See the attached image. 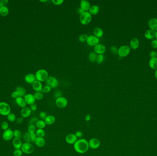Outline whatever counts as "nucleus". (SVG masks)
<instances>
[{
    "instance_id": "nucleus-56",
    "label": "nucleus",
    "mask_w": 157,
    "mask_h": 156,
    "mask_svg": "<svg viewBox=\"0 0 157 156\" xmlns=\"http://www.w3.org/2000/svg\"><path fill=\"white\" fill-rule=\"evenodd\" d=\"M91 118V115L90 114H87L85 117V120L86 121H89Z\"/></svg>"
},
{
    "instance_id": "nucleus-50",
    "label": "nucleus",
    "mask_w": 157,
    "mask_h": 156,
    "mask_svg": "<svg viewBox=\"0 0 157 156\" xmlns=\"http://www.w3.org/2000/svg\"><path fill=\"white\" fill-rule=\"evenodd\" d=\"M23 120H24L23 118L22 117H18V118L16 119V120L15 121V122H16L17 124H21L23 122Z\"/></svg>"
},
{
    "instance_id": "nucleus-30",
    "label": "nucleus",
    "mask_w": 157,
    "mask_h": 156,
    "mask_svg": "<svg viewBox=\"0 0 157 156\" xmlns=\"http://www.w3.org/2000/svg\"><path fill=\"white\" fill-rule=\"evenodd\" d=\"M9 9L6 6H3L0 7V15L2 17H6L8 15Z\"/></svg>"
},
{
    "instance_id": "nucleus-5",
    "label": "nucleus",
    "mask_w": 157,
    "mask_h": 156,
    "mask_svg": "<svg viewBox=\"0 0 157 156\" xmlns=\"http://www.w3.org/2000/svg\"><path fill=\"white\" fill-rule=\"evenodd\" d=\"M130 48L127 45H122L118 48V54L120 57H126L130 52Z\"/></svg>"
},
{
    "instance_id": "nucleus-11",
    "label": "nucleus",
    "mask_w": 157,
    "mask_h": 156,
    "mask_svg": "<svg viewBox=\"0 0 157 156\" xmlns=\"http://www.w3.org/2000/svg\"><path fill=\"white\" fill-rule=\"evenodd\" d=\"M94 51L98 55H103L106 51V47L104 44L99 43L94 46Z\"/></svg>"
},
{
    "instance_id": "nucleus-46",
    "label": "nucleus",
    "mask_w": 157,
    "mask_h": 156,
    "mask_svg": "<svg viewBox=\"0 0 157 156\" xmlns=\"http://www.w3.org/2000/svg\"><path fill=\"white\" fill-rule=\"evenodd\" d=\"M110 51L113 54H117L118 51V48L115 46H112L110 47Z\"/></svg>"
},
{
    "instance_id": "nucleus-10",
    "label": "nucleus",
    "mask_w": 157,
    "mask_h": 156,
    "mask_svg": "<svg viewBox=\"0 0 157 156\" xmlns=\"http://www.w3.org/2000/svg\"><path fill=\"white\" fill-rule=\"evenodd\" d=\"M89 148L92 149H97L101 145V141L99 139L95 138H91L88 141Z\"/></svg>"
},
{
    "instance_id": "nucleus-37",
    "label": "nucleus",
    "mask_w": 157,
    "mask_h": 156,
    "mask_svg": "<svg viewBox=\"0 0 157 156\" xmlns=\"http://www.w3.org/2000/svg\"><path fill=\"white\" fill-rule=\"evenodd\" d=\"M22 132L21 131L19 130H15L13 131V136L14 138H19L20 139L22 137Z\"/></svg>"
},
{
    "instance_id": "nucleus-54",
    "label": "nucleus",
    "mask_w": 157,
    "mask_h": 156,
    "mask_svg": "<svg viewBox=\"0 0 157 156\" xmlns=\"http://www.w3.org/2000/svg\"><path fill=\"white\" fill-rule=\"evenodd\" d=\"M75 135H76V136L78 138H80V139H81L83 135V133L81 131H77L76 132Z\"/></svg>"
},
{
    "instance_id": "nucleus-44",
    "label": "nucleus",
    "mask_w": 157,
    "mask_h": 156,
    "mask_svg": "<svg viewBox=\"0 0 157 156\" xmlns=\"http://www.w3.org/2000/svg\"><path fill=\"white\" fill-rule=\"evenodd\" d=\"M51 2L57 6H59L63 3L64 1V0H52Z\"/></svg>"
},
{
    "instance_id": "nucleus-25",
    "label": "nucleus",
    "mask_w": 157,
    "mask_h": 156,
    "mask_svg": "<svg viewBox=\"0 0 157 156\" xmlns=\"http://www.w3.org/2000/svg\"><path fill=\"white\" fill-rule=\"evenodd\" d=\"M144 36L148 40H152L155 38V31L152 30H147L145 32Z\"/></svg>"
},
{
    "instance_id": "nucleus-13",
    "label": "nucleus",
    "mask_w": 157,
    "mask_h": 156,
    "mask_svg": "<svg viewBox=\"0 0 157 156\" xmlns=\"http://www.w3.org/2000/svg\"><path fill=\"white\" fill-rule=\"evenodd\" d=\"M78 140V138L77 137L76 135L74 133L68 134L65 137L66 142L70 145H74Z\"/></svg>"
},
{
    "instance_id": "nucleus-23",
    "label": "nucleus",
    "mask_w": 157,
    "mask_h": 156,
    "mask_svg": "<svg viewBox=\"0 0 157 156\" xmlns=\"http://www.w3.org/2000/svg\"><path fill=\"white\" fill-rule=\"evenodd\" d=\"M15 101L18 105L20 108H23L26 107L27 104L26 103L25 100L22 97H18L15 99Z\"/></svg>"
},
{
    "instance_id": "nucleus-45",
    "label": "nucleus",
    "mask_w": 157,
    "mask_h": 156,
    "mask_svg": "<svg viewBox=\"0 0 157 156\" xmlns=\"http://www.w3.org/2000/svg\"><path fill=\"white\" fill-rule=\"evenodd\" d=\"M47 116V113L44 111H41L39 114V117L42 120H45V119L46 118Z\"/></svg>"
},
{
    "instance_id": "nucleus-33",
    "label": "nucleus",
    "mask_w": 157,
    "mask_h": 156,
    "mask_svg": "<svg viewBox=\"0 0 157 156\" xmlns=\"http://www.w3.org/2000/svg\"><path fill=\"white\" fill-rule=\"evenodd\" d=\"M36 133L37 136L38 137L44 138L46 135V132L44 129H38L36 130Z\"/></svg>"
},
{
    "instance_id": "nucleus-43",
    "label": "nucleus",
    "mask_w": 157,
    "mask_h": 156,
    "mask_svg": "<svg viewBox=\"0 0 157 156\" xmlns=\"http://www.w3.org/2000/svg\"><path fill=\"white\" fill-rule=\"evenodd\" d=\"M51 89L50 86H47V85H46L44 87H43L42 92L43 93H49L51 92Z\"/></svg>"
},
{
    "instance_id": "nucleus-52",
    "label": "nucleus",
    "mask_w": 157,
    "mask_h": 156,
    "mask_svg": "<svg viewBox=\"0 0 157 156\" xmlns=\"http://www.w3.org/2000/svg\"><path fill=\"white\" fill-rule=\"evenodd\" d=\"M30 109H31L32 111H35L37 109V105L36 103H33V104H32L31 105H30Z\"/></svg>"
},
{
    "instance_id": "nucleus-55",
    "label": "nucleus",
    "mask_w": 157,
    "mask_h": 156,
    "mask_svg": "<svg viewBox=\"0 0 157 156\" xmlns=\"http://www.w3.org/2000/svg\"><path fill=\"white\" fill-rule=\"evenodd\" d=\"M11 97H12L13 98H14V99H16L18 97H19V95L18 93L15 91L14 92H13V93H12Z\"/></svg>"
},
{
    "instance_id": "nucleus-49",
    "label": "nucleus",
    "mask_w": 157,
    "mask_h": 156,
    "mask_svg": "<svg viewBox=\"0 0 157 156\" xmlns=\"http://www.w3.org/2000/svg\"><path fill=\"white\" fill-rule=\"evenodd\" d=\"M62 93L59 90H57L56 91L55 93H54V97L56 99H57L58 98L60 97H62Z\"/></svg>"
},
{
    "instance_id": "nucleus-6",
    "label": "nucleus",
    "mask_w": 157,
    "mask_h": 156,
    "mask_svg": "<svg viewBox=\"0 0 157 156\" xmlns=\"http://www.w3.org/2000/svg\"><path fill=\"white\" fill-rule=\"evenodd\" d=\"M46 84L50 86L51 89H55L59 85V82L57 79L52 76H49L46 81Z\"/></svg>"
},
{
    "instance_id": "nucleus-42",
    "label": "nucleus",
    "mask_w": 157,
    "mask_h": 156,
    "mask_svg": "<svg viewBox=\"0 0 157 156\" xmlns=\"http://www.w3.org/2000/svg\"><path fill=\"white\" fill-rule=\"evenodd\" d=\"M23 152L21 149H15L13 152V155L14 156H22Z\"/></svg>"
},
{
    "instance_id": "nucleus-59",
    "label": "nucleus",
    "mask_w": 157,
    "mask_h": 156,
    "mask_svg": "<svg viewBox=\"0 0 157 156\" xmlns=\"http://www.w3.org/2000/svg\"><path fill=\"white\" fill-rule=\"evenodd\" d=\"M155 77H156V78L157 79V69H156V71H155Z\"/></svg>"
},
{
    "instance_id": "nucleus-60",
    "label": "nucleus",
    "mask_w": 157,
    "mask_h": 156,
    "mask_svg": "<svg viewBox=\"0 0 157 156\" xmlns=\"http://www.w3.org/2000/svg\"><path fill=\"white\" fill-rule=\"evenodd\" d=\"M155 38H156V40H157V31H156V32H155Z\"/></svg>"
},
{
    "instance_id": "nucleus-2",
    "label": "nucleus",
    "mask_w": 157,
    "mask_h": 156,
    "mask_svg": "<svg viewBox=\"0 0 157 156\" xmlns=\"http://www.w3.org/2000/svg\"><path fill=\"white\" fill-rule=\"evenodd\" d=\"M36 80L40 82H43L47 80L49 76V74L47 70L45 69L38 70L35 74Z\"/></svg>"
},
{
    "instance_id": "nucleus-35",
    "label": "nucleus",
    "mask_w": 157,
    "mask_h": 156,
    "mask_svg": "<svg viewBox=\"0 0 157 156\" xmlns=\"http://www.w3.org/2000/svg\"><path fill=\"white\" fill-rule=\"evenodd\" d=\"M36 127L34 124H29L28 127V132L30 134H33L36 133Z\"/></svg>"
},
{
    "instance_id": "nucleus-40",
    "label": "nucleus",
    "mask_w": 157,
    "mask_h": 156,
    "mask_svg": "<svg viewBox=\"0 0 157 156\" xmlns=\"http://www.w3.org/2000/svg\"><path fill=\"white\" fill-rule=\"evenodd\" d=\"M88 36L86 34H82L78 37V40L81 42H85L86 41Z\"/></svg>"
},
{
    "instance_id": "nucleus-47",
    "label": "nucleus",
    "mask_w": 157,
    "mask_h": 156,
    "mask_svg": "<svg viewBox=\"0 0 157 156\" xmlns=\"http://www.w3.org/2000/svg\"><path fill=\"white\" fill-rule=\"evenodd\" d=\"M38 119L37 118L33 117L30 120V124H34L36 125V123L38 121Z\"/></svg>"
},
{
    "instance_id": "nucleus-53",
    "label": "nucleus",
    "mask_w": 157,
    "mask_h": 156,
    "mask_svg": "<svg viewBox=\"0 0 157 156\" xmlns=\"http://www.w3.org/2000/svg\"><path fill=\"white\" fill-rule=\"evenodd\" d=\"M149 55L152 58H157V52L155 51H153L149 54Z\"/></svg>"
},
{
    "instance_id": "nucleus-9",
    "label": "nucleus",
    "mask_w": 157,
    "mask_h": 156,
    "mask_svg": "<svg viewBox=\"0 0 157 156\" xmlns=\"http://www.w3.org/2000/svg\"><path fill=\"white\" fill-rule=\"evenodd\" d=\"M86 43L90 46H95L96 45L99 43V38L96 37L94 35H90L88 36L86 40Z\"/></svg>"
},
{
    "instance_id": "nucleus-32",
    "label": "nucleus",
    "mask_w": 157,
    "mask_h": 156,
    "mask_svg": "<svg viewBox=\"0 0 157 156\" xmlns=\"http://www.w3.org/2000/svg\"><path fill=\"white\" fill-rule=\"evenodd\" d=\"M46 124L44 120H38L36 124V127L39 129H44L46 126Z\"/></svg>"
},
{
    "instance_id": "nucleus-58",
    "label": "nucleus",
    "mask_w": 157,
    "mask_h": 156,
    "mask_svg": "<svg viewBox=\"0 0 157 156\" xmlns=\"http://www.w3.org/2000/svg\"><path fill=\"white\" fill-rule=\"evenodd\" d=\"M78 13H79L80 14H81L82 13H83V12H84V11H83V10L80 7L78 9Z\"/></svg>"
},
{
    "instance_id": "nucleus-8",
    "label": "nucleus",
    "mask_w": 157,
    "mask_h": 156,
    "mask_svg": "<svg viewBox=\"0 0 157 156\" xmlns=\"http://www.w3.org/2000/svg\"><path fill=\"white\" fill-rule=\"evenodd\" d=\"M56 105L60 109L66 108L68 105V101L65 97H61L56 99Z\"/></svg>"
},
{
    "instance_id": "nucleus-26",
    "label": "nucleus",
    "mask_w": 157,
    "mask_h": 156,
    "mask_svg": "<svg viewBox=\"0 0 157 156\" xmlns=\"http://www.w3.org/2000/svg\"><path fill=\"white\" fill-rule=\"evenodd\" d=\"M44 121L47 125H51L55 122V117L52 115H49L47 116Z\"/></svg>"
},
{
    "instance_id": "nucleus-20",
    "label": "nucleus",
    "mask_w": 157,
    "mask_h": 156,
    "mask_svg": "<svg viewBox=\"0 0 157 156\" xmlns=\"http://www.w3.org/2000/svg\"><path fill=\"white\" fill-rule=\"evenodd\" d=\"M24 80L27 83L29 84H33L36 81V79L35 75L30 73L26 75Z\"/></svg>"
},
{
    "instance_id": "nucleus-57",
    "label": "nucleus",
    "mask_w": 157,
    "mask_h": 156,
    "mask_svg": "<svg viewBox=\"0 0 157 156\" xmlns=\"http://www.w3.org/2000/svg\"><path fill=\"white\" fill-rule=\"evenodd\" d=\"M0 2L2 4L3 6H5V5L8 3V0H1V1H0Z\"/></svg>"
},
{
    "instance_id": "nucleus-4",
    "label": "nucleus",
    "mask_w": 157,
    "mask_h": 156,
    "mask_svg": "<svg viewBox=\"0 0 157 156\" xmlns=\"http://www.w3.org/2000/svg\"><path fill=\"white\" fill-rule=\"evenodd\" d=\"M11 107L6 102H0V114L3 116H7L11 113Z\"/></svg>"
},
{
    "instance_id": "nucleus-38",
    "label": "nucleus",
    "mask_w": 157,
    "mask_h": 156,
    "mask_svg": "<svg viewBox=\"0 0 157 156\" xmlns=\"http://www.w3.org/2000/svg\"><path fill=\"white\" fill-rule=\"evenodd\" d=\"M23 138L24 141H25V142L30 143L31 142L30 139V134L29 132H26L24 134Z\"/></svg>"
},
{
    "instance_id": "nucleus-61",
    "label": "nucleus",
    "mask_w": 157,
    "mask_h": 156,
    "mask_svg": "<svg viewBox=\"0 0 157 156\" xmlns=\"http://www.w3.org/2000/svg\"><path fill=\"white\" fill-rule=\"evenodd\" d=\"M40 2H47V0H45V1H41V0H40Z\"/></svg>"
},
{
    "instance_id": "nucleus-1",
    "label": "nucleus",
    "mask_w": 157,
    "mask_h": 156,
    "mask_svg": "<svg viewBox=\"0 0 157 156\" xmlns=\"http://www.w3.org/2000/svg\"><path fill=\"white\" fill-rule=\"evenodd\" d=\"M74 150L77 153L80 154H84L89 149L88 141L84 138L79 139L74 144Z\"/></svg>"
},
{
    "instance_id": "nucleus-19",
    "label": "nucleus",
    "mask_w": 157,
    "mask_h": 156,
    "mask_svg": "<svg viewBox=\"0 0 157 156\" xmlns=\"http://www.w3.org/2000/svg\"><path fill=\"white\" fill-rule=\"evenodd\" d=\"M129 47L133 50H136L139 46V40L137 38H133L129 42Z\"/></svg>"
},
{
    "instance_id": "nucleus-22",
    "label": "nucleus",
    "mask_w": 157,
    "mask_h": 156,
    "mask_svg": "<svg viewBox=\"0 0 157 156\" xmlns=\"http://www.w3.org/2000/svg\"><path fill=\"white\" fill-rule=\"evenodd\" d=\"M34 143L39 148L44 147L46 145V140L43 137H37L36 141H34Z\"/></svg>"
},
{
    "instance_id": "nucleus-12",
    "label": "nucleus",
    "mask_w": 157,
    "mask_h": 156,
    "mask_svg": "<svg viewBox=\"0 0 157 156\" xmlns=\"http://www.w3.org/2000/svg\"><path fill=\"white\" fill-rule=\"evenodd\" d=\"M13 137V131L10 129H8L4 131L2 134V138L5 141H9L12 139Z\"/></svg>"
},
{
    "instance_id": "nucleus-16",
    "label": "nucleus",
    "mask_w": 157,
    "mask_h": 156,
    "mask_svg": "<svg viewBox=\"0 0 157 156\" xmlns=\"http://www.w3.org/2000/svg\"><path fill=\"white\" fill-rule=\"evenodd\" d=\"M148 25L150 30H153L154 31H157V18H151L149 19L148 21Z\"/></svg>"
},
{
    "instance_id": "nucleus-15",
    "label": "nucleus",
    "mask_w": 157,
    "mask_h": 156,
    "mask_svg": "<svg viewBox=\"0 0 157 156\" xmlns=\"http://www.w3.org/2000/svg\"><path fill=\"white\" fill-rule=\"evenodd\" d=\"M32 113V111L29 107H26L22 108L20 111V114L23 118H27L30 117Z\"/></svg>"
},
{
    "instance_id": "nucleus-34",
    "label": "nucleus",
    "mask_w": 157,
    "mask_h": 156,
    "mask_svg": "<svg viewBox=\"0 0 157 156\" xmlns=\"http://www.w3.org/2000/svg\"><path fill=\"white\" fill-rule=\"evenodd\" d=\"M7 119L9 121L11 122H14L16 120V116L15 114L13 113H10L7 115Z\"/></svg>"
},
{
    "instance_id": "nucleus-3",
    "label": "nucleus",
    "mask_w": 157,
    "mask_h": 156,
    "mask_svg": "<svg viewBox=\"0 0 157 156\" xmlns=\"http://www.w3.org/2000/svg\"><path fill=\"white\" fill-rule=\"evenodd\" d=\"M91 20L92 15L89 12H84L80 15V21L83 25H88L91 23Z\"/></svg>"
},
{
    "instance_id": "nucleus-24",
    "label": "nucleus",
    "mask_w": 157,
    "mask_h": 156,
    "mask_svg": "<svg viewBox=\"0 0 157 156\" xmlns=\"http://www.w3.org/2000/svg\"><path fill=\"white\" fill-rule=\"evenodd\" d=\"M94 35L97 38H101L103 35V31L101 28L95 27L93 30Z\"/></svg>"
},
{
    "instance_id": "nucleus-14",
    "label": "nucleus",
    "mask_w": 157,
    "mask_h": 156,
    "mask_svg": "<svg viewBox=\"0 0 157 156\" xmlns=\"http://www.w3.org/2000/svg\"><path fill=\"white\" fill-rule=\"evenodd\" d=\"M24 99L25 100L26 104L30 105L33 103H35V102L36 100L34 95L30 93L26 94L24 96Z\"/></svg>"
},
{
    "instance_id": "nucleus-41",
    "label": "nucleus",
    "mask_w": 157,
    "mask_h": 156,
    "mask_svg": "<svg viewBox=\"0 0 157 156\" xmlns=\"http://www.w3.org/2000/svg\"><path fill=\"white\" fill-rule=\"evenodd\" d=\"M1 128L3 130H4V131L6 130L9 129L8 123L6 121H2V122L1 123Z\"/></svg>"
},
{
    "instance_id": "nucleus-18",
    "label": "nucleus",
    "mask_w": 157,
    "mask_h": 156,
    "mask_svg": "<svg viewBox=\"0 0 157 156\" xmlns=\"http://www.w3.org/2000/svg\"><path fill=\"white\" fill-rule=\"evenodd\" d=\"M32 87L36 92H41L43 89L42 84L41 82L36 80L32 84Z\"/></svg>"
},
{
    "instance_id": "nucleus-17",
    "label": "nucleus",
    "mask_w": 157,
    "mask_h": 156,
    "mask_svg": "<svg viewBox=\"0 0 157 156\" xmlns=\"http://www.w3.org/2000/svg\"><path fill=\"white\" fill-rule=\"evenodd\" d=\"M91 4L89 2L85 0H81L80 3V7L84 12H89L91 7Z\"/></svg>"
},
{
    "instance_id": "nucleus-27",
    "label": "nucleus",
    "mask_w": 157,
    "mask_h": 156,
    "mask_svg": "<svg viewBox=\"0 0 157 156\" xmlns=\"http://www.w3.org/2000/svg\"><path fill=\"white\" fill-rule=\"evenodd\" d=\"M149 65L153 69H157V58H151L149 61Z\"/></svg>"
},
{
    "instance_id": "nucleus-31",
    "label": "nucleus",
    "mask_w": 157,
    "mask_h": 156,
    "mask_svg": "<svg viewBox=\"0 0 157 156\" xmlns=\"http://www.w3.org/2000/svg\"><path fill=\"white\" fill-rule=\"evenodd\" d=\"M98 54H97L95 52H91L88 55V59L92 63H94L96 62Z\"/></svg>"
},
{
    "instance_id": "nucleus-21",
    "label": "nucleus",
    "mask_w": 157,
    "mask_h": 156,
    "mask_svg": "<svg viewBox=\"0 0 157 156\" xmlns=\"http://www.w3.org/2000/svg\"><path fill=\"white\" fill-rule=\"evenodd\" d=\"M12 144L13 147L15 148V149H21L23 143L20 139L14 138L12 141Z\"/></svg>"
},
{
    "instance_id": "nucleus-39",
    "label": "nucleus",
    "mask_w": 157,
    "mask_h": 156,
    "mask_svg": "<svg viewBox=\"0 0 157 156\" xmlns=\"http://www.w3.org/2000/svg\"><path fill=\"white\" fill-rule=\"evenodd\" d=\"M104 59H105V56L103 55H98L96 62L97 63L101 64L103 62Z\"/></svg>"
},
{
    "instance_id": "nucleus-48",
    "label": "nucleus",
    "mask_w": 157,
    "mask_h": 156,
    "mask_svg": "<svg viewBox=\"0 0 157 156\" xmlns=\"http://www.w3.org/2000/svg\"><path fill=\"white\" fill-rule=\"evenodd\" d=\"M151 46L153 48H157V40L154 39L151 42Z\"/></svg>"
},
{
    "instance_id": "nucleus-7",
    "label": "nucleus",
    "mask_w": 157,
    "mask_h": 156,
    "mask_svg": "<svg viewBox=\"0 0 157 156\" xmlns=\"http://www.w3.org/2000/svg\"><path fill=\"white\" fill-rule=\"evenodd\" d=\"M21 149L24 153L30 154H31L34 152V146L31 143L25 142L23 144Z\"/></svg>"
},
{
    "instance_id": "nucleus-36",
    "label": "nucleus",
    "mask_w": 157,
    "mask_h": 156,
    "mask_svg": "<svg viewBox=\"0 0 157 156\" xmlns=\"http://www.w3.org/2000/svg\"><path fill=\"white\" fill-rule=\"evenodd\" d=\"M34 95L36 99L37 100H42L43 99V97H44L43 94L41 92H36V93H34Z\"/></svg>"
},
{
    "instance_id": "nucleus-29",
    "label": "nucleus",
    "mask_w": 157,
    "mask_h": 156,
    "mask_svg": "<svg viewBox=\"0 0 157 156\" xmlns=\"http://www.w3.org/2000/svg\"><path fill=\"white\" fill-rule=\"evenodd\" d=\"M16 91L18 93L19 97H24L26 95V90L22 86H18L16 89Z\"/></svg>"
},
{
    "instance_id": "nucleus-51",
    "label": "nucleus",
    "mask_w": 157,
    "mask_h": 156,
    "mask_svg": "<svg viewBox=\"0 0 157 156\" xmlns=\"http://www.w3.org/2000/svg\"><path fill=\"white\" fill-rule=\"evenodd\" d=\"M30 134V139H31V142H34V141H36V140L37 138V135H36V133H33V134Z\"/></svg>"
},
{
    "instance_id": "nucleus-28",
    "label": "nucleus",
    "mask_w": 157,
    "mask_h": 156,
    "mask_svg": "<svg viewBox=\"0 0 157 156\" xmlns=\"http://www.w3.org/2000/svg\"><path fill=\"white\" fill-rule=\"evenodd\" d=\"M99 10L100 8L99 6L97 5H93L91 6L89 12L91 13V15H95L97 14L98 13H99Z\"/></svg>"
}]
</instances>
